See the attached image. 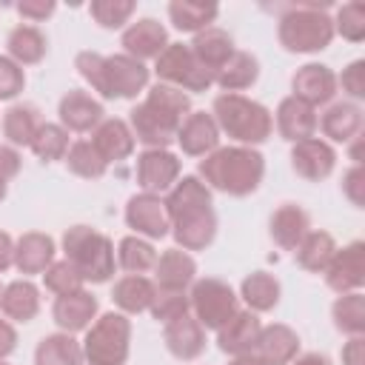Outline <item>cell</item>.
<instances>
[{"instance_id": "obj_35", "label": "cell", "mask_w": 365, "mask_h": 365, "mask_svg": "<svg viewBox=\"0 0 365 365\" xmlns=\"http://www.w3.org/2000/svg\"><path fill=\"white\" fill-rule=\"evenodd\" d=\"M257 77H259V60L251 54V51H234L231 57H228V63L214 74V83L222 88V91H228V94H237V91H242V88H251L254 83H257Z\"/></svg>"}, {"instance_id": "obj_29", "label": "cell", "mask_w": 365, "mask_h": 365, "mask_svg": "<svg viewBox=\"0 0 365 365\" xmlns=\"http://www.w3.org/2000/svg\"><path fill=\"white\" fill-rule=\"evenodd\" d=\"M268 231H271V240H274L282 251H294V248L299 245V240L311 231L308 211L299 208L297 202H285V205H279V208L271 214Z\"/></svg>"}, {"instance_id": "obj_49", "label": "cell", "mask_w": 365, "mask_h": 365, "mask_svg": "<svg viewBox=\"0 0 365 365\" xmlns=\"http://www.w3.org/2000/svg\"><path fill=\"white\" fill-rule=\"evenodd\" d=\"M342 194L351 200V205L356 208L365 205V168L362 165H351L342 174Z\"/></svg>"}, {"instance_id": "obj_18", "label": "cell", "mask_w": 365, "mask_h": 365, "mask_svg": "<svg viewBox=\"0 0 365 365\" xmlns=\"http://www.w3.org/2000/svg\"><path fill=\"white\" fill-rule=\"evenodd\" d=\"M97 311H100V302H97V297L88 294L86 288H80V291H74V294H63V297H57L54 305H51V317H54V322H57V328H60L63 334L86 331V328L94 322Z\"/></svg>"}, {"instance_id": "obj_39", "label": "cell", "mask_w": 365, "mask_h": 365, "mask_svg": "<svg viewBox=\"0 0 365 365\" xmlns=\"http://www.w3.org/2000/svg\"><path fill=\"white\" fill-rule=\"evenodd\" d=\"M331 317H334L336 331H342L345 336H362L365 334V294L362 291L339 294L336 302L331 305Z\"/></svg>"}, {"instance_id": "obj_37", "label": "cell", "mask_w": 365, "mask_h": 365, "mask_svg": "<svg viewBox=\"0 0 365 365\" xmlns=\"http://www.w3.org/2000/svg\"><path fill=\"white\" fill-rule=\"evenodd\" d=\"M34 365H83V345L71 334H48L34 348Z\"/></svg>"}, {"instance_id": "obj_44", "label": "cell", "mask_w": 365, "mask_h": 365, "mask_svg": "<svg viewBox=\"0 0 365 365\" xmlns=\"http://www.w3.org/2000/svg\"><path fill=\"white\" fill-rule=\"evenodd\" d=\"M151 317L157 322H171L182 314H191V305H188V291H171V288H157L154 291V299H151Z\"/></svg>"}, {"instance_id": "obj_48", "label": "cell", "mask_w": 365, "mask_h": 365, "mask_svg": "<svg viewBox=\"0 0 365 365\" xmlns=\"http://www.w3.org/2000/svg\"><path fill=\"white\" fill-rule=\"evenodd\" d=\"M336 86H342V91L351 100H362L365 97V60H354L342 68V74L336 77Z\"/></svg>"}, {"instance_id": "obj_27", "label": "cell", "mask_w": 365, "mask_h": 365, "mask_svg": "<svg viewBox=\"0 0 365 365\" xmlns=\"http://www.w3.org/2000/svg\"><path fill=\"white\" fill-rule=\"evenodd\" d=\"M188 48L211 74H217L228 63V57L237 51L234 48V37L220 26H208V29L197 31L194 40L188 43Z\"/></svg>"}, {"instance_id": "obj_26", "label": "cell", "mask_w": 365, "mask_h": 365, "mask_svg": "<svg viewBox=\"0 0 365 365\" xmlns=\"http://www.w3.org/2000/svg\"><path fill=\"white\" fill-rule=\"evenodd\" d=\"M197 279V262L188 251L182 248H168L157 257L154 262V285L157 288H171V291H185Z\"/></svg>"}, {"instance_id": "obj_38", "label": "cell", "mask_w": 365, "mask_h": 365, "mask_svg": "<svg viewBox=\"0 0 365 365\" xmlns=\"http://www.w3.org/2000/svg\"><path fill=\"white\" fill-rule=\"evenodd\" d=\"M37 128H40V117H37V108L31 103H14L3 114V137L9 140L11 148L31 145Z\"/></svg>"}, {"instance_id": "obj_59", "label": "cell", "mask_w": 365, "mask_h": 365, "mask_svg": "<svg viewBox=\"0 0 365 365\" xmlns=\"http://www.w3.org/2000/svg\"><path fill=\"white\" fill-rule=\"evenodd\" d=\"M0 294H3V285H0Z\"/></svg>"}, {"instance_id": "obj_14", "label": "cell", "mask_w": 365, "mask_h": 365, "mask_svg": "<svg viewBox=\"0 0 365 365\" xmlns=\"http://www.w3.org/2000/svg\"><path fill=\"white\" fill-rule=\"evenodd\" d=\"M120 43H123V54L145 63V60H157L163 54V48L168 46V31L160 20L140 17L123 29Z\"/></svg>"}, {"instance_id": "obj_57", "label": "cell", "mask_w": 365, "mask_h": 365, "mask_svg": "<svg viewBox=\"0 0 365 365\" xmlns=\"http://www.w3.org/2000/svg\"><path fill=\"white\" fill-rule=\"evenodd\" d=\"M6 194H9V182H3V180H0V202L6 200Z\"/></svg>"}, {"instance_id": "obj_51", "label": "cell", "mask_w": 365, "mask_h": 365, "mask_svg": "<svg viewBox=\"0 0 365 365\" xmlns=\"http://www.w3.org/2000/svg\"><path fill=\"white\" fill-rule=\"evenodd\" d=\"M20 151L17 148H11V145H0V180L3 182H9V180H14L17 174H20Z\"/></svg>"}, {"instance_id": "obj_30", "label": "cell", "mask_w": 365, "mask_h": 365, "mask_svg": "<svg viewBox=\"0 0 365 365\" xmlns=\"http://www.w3.org/2000/svg\"><path fill=\"white\" fill-rule=\"evenodd\" d=\"M0 311L6 319L31 322L40 311V288L31 279H14L0 294Z\"/></svg>"}, {"instance_id": "obj_40", "label": "cell", "mask_w": 365, "mask_h": 365, "mask_svg": "<svg viewBox=\"0 0 365 365\" xmlns=\"http://www.w3.org/2000/svg\"><path fill=\"white\" fill-rule=\"evenodd\" d=\"M157 262V251L151 245V240H143L137 234H128L120 240L117 245V265L128 274H145L151 271Z\"/></svg>"}, {"instance_id": "obj_55", "label": "cell", "mask_w": 365, "mask_h": 365, "mask_svg": "<svg viewBox=\"0 0 365 365\" xmlns=\"http://www.w3.org/2000/svg\"><path fill=\"white\" fill-rule=\"evenodd\" d=\"M288 365H331V359L325 354H302V356L291 359Z\"/></svg>"}, {"instance_id": "obj_34", "label": "cell", "mask_w": 365, "mask_h": 365, "mask_svg": "<svg viewBox=\"0 0 365 365\" xmlns=\"http://www.w3.org/2000/svg\"><path fill=\"white\" fill-rule=\"evenodd\" d=\"M240 297L242 302L248 305V311L254 314H265V311H274L279 305V297H282V288H279V279L268 271H254L242 279L240 285Z\"/></svg>"}, {"instance_id": "obj_42", "label": "cell", "mask_w": 365, "mask_h": 365, "mask_svg": "<svg viewBox=\"0 0 365 365\" xmlns=\"http://www.w3.org/2000/svg\"><path fill=\"white\" fill-rule=\"evenodd\" d=\"M37 160L43 163H54V160H63L66 151H68V131L60 125V123H40L31 145Z\"/></svg>"}, {"instance_id": "obj_31", "label": "cell", "mask_w": 365, "mask_h": 365, "mask_svg": "<svg viewBox=\"0 0 365 365\" xmlns=\"http://www.w3.org/2000/svg\"><path fill=\"white\" fill-rule=\"evenodd\" d=\"M154 291H157V285L148 277H143V274H125V277H120L114 282L111 299L120 308V314L128 317V314L148 311L151 308V299H154Z\"/></svg>"}, {"instance_id": "obj_45", "label": "cell", "mask_w": 365, "mask_h": 365, "mask_svg": "<svg viewBox=\"0 0 365 365\" xmlns=\"http://www.w3.org/2000/svg\"><path fill=\"white\" fill-rule=\"evenodd\" d=\"M43 285H46V291H51L54 297H63V294L80 291L86 282H83V277L71 268L68 259H54V262L43 271Z\"/></svg>"}, {"instance_id": "obj_56", "label": "cell", "mask_w": 365, "mask_h": 365, "mask_svg": "<svg viewBox=\"0 0 365 365\" xmlns=\"http://www.w3.org/2000/svg\"><path fill=\"white\" fill-rule=\"evenodd\" d=\"M228 365H265L254 351L251 354H240V356H231V362Z\"/></svg>"}, {"instance_id": "obj_20", "label": "cell", "mask_w": 365, "mask_h": 365, "mask_svg": "<svg viewBox=\"0 0 365 365\" xmlns=\"http://www.w3.org/2000/svg\"><path fill=\"white\" fill-rule=\"evenodd\" d=\"M177 145L188 157H208L214 148H220V128L208 111H191L180 131H177Z\"/></svg>"}, {"instance_id": "obj_3", "label": "cell", "mask_w": 365, "mask_h": 365, "mask_svg": "<svg viewBox=\"0 0 365 365\" xmlns=\"http://www.w3.org/2000/svg\"><path fill=\"white\" fill-rule=\"evenodd\" d=\"M197 177L228 197H248L265 177V157L251 145H220L200 160Z\"/></svg>"}, {"instance_id": "obj_17", "label": "cell", "mask_w": 365, "mask_h": 365, "mask_svg": "<svg viewBox=\"0 0 365 365\" xmlns=\"http://www.w3.org/2000/svg\"><path fill=\"white\" fill-rule=\"evenodd\" d=\"M57 114H60V125L66 131H77V134H86V131H94L106 117L103 111V103L94 100L91 94L80 91V88H71L63 94L60 106H57Z\"/></svg>"}, {"instance_id": "obj_52", "label": "cell", "mask_w": 365, "mask_h": 365, "mask_svg": "<svg viewBox=\"0 0 365 365\" xmlns=\"http://www.w3.org/2000/svg\"><path fill=\"white\" fill-rule=\"evenodd\" d=\"M342 365H365V339L351 336L342 345Z\"/></svg>"}, {"instance_id": "obj_11", "label": "cell", "mask_w": 365, "mask_h": 365, "mask_svg": "<svg viewBox=\"0 0 365 365\" xmlns=\"http://www.w3.org/2000/svg\"><path fill=\"white\" fill-rule=\"evenodd\" d=\"M125 225L143 237V240H163L165 234H171V222L165 214V202L160 194H134L125 202Z\"/></svg>"}, {"instance_id": "obj_47", "label": "cell", "mask_w": 365, "mask_h": 365, "mask_svg": "<svg viewBox=\"0 0 365 365\" xmlns=\"http://www.w3.org/2000/svg\"><path fill=\"white\" fill-rule=\"evenodd\" d=\"M26 86V74L23 68L9 60V57H0V100H14Z\"/></svg>"}, {"instance_id": "obj_6", "label": "cell", "mask_w": 365, "mask_h": 365, "mask_svg": "<svg viewBox=\"0 0 365 365\" xmlns=\"http://www.w3.org/2000/svg\"><path fill=\"white\" fill-rule=\"evenodd\" d=\"M211 117H214L220 134H228L231 140H237V145L254 148V145L265 143L274 131L271 111L245 94H228V91L217 94Z\"/></svg>"}, {"instance_id": "obj_41", "label": "cell", "mask_w": 365, "mask_h": 365, "mask_svg": "<svg viewBox=\"0 0 365 365\" xmlns=\"http://www.w3.org/2000/svg\"><path fill=\"white\" fill-rule=\"evenodd\" d=\"M63 160H66L68 171L77 174V177H83V180H100L106 174V168H108V163L100 157V151L91 145V140L71 143Z\"/></svg>"}, {"instance_id": "obj_12", "label": "cell", "mask_w": 365, "mask_h": 365, "mask_svg": "<svg viewBox=\"0 0 365 365\" xmlns=\"http://www.w3.org/2000/svg\"><path fill=\"white\" fill-rule=\"evenodd\" d=\"M322 274H325L328 288L336 294L362 291V285H365V242L354 240V242L336 248Z\"/></svg>"}, {"instance_id": "obj_32", "label": "cell", "mask_w": 365, "mask_h": 365, "mask_svg": "<svg viewBox=\"0 0 365 365\" xmlns=\"http://www.w3.org/2000/svg\"><path fill=\"white\" fill-rule=\"evenodd\" d=\"M6 48H9V60H14L20 68L23 66H34L46 57L48 51V40L46 34L31 26V23H20L9 31V40H6Z\"/></svg>"}, {"instance_id": "obj_28", "label": "cell", "mask_w": 365, "mask_h": 365, "mask_svg": "<svg viewBox=\"0 0 365 365\" xmlns=\"http://www.w3.org/2000/svg\"><path fill=\"white\" fill-rule=\"evenodd\" d=\"M317 128H322L328 143H351L356 134H362V108L348 100L331 103L317 120Z\"/></svg>"}, {"instance_id": "obj_24", "label": "cell", "mask_w": 365, "mask_h": 365, "mask_svg": "<svg viewBox=\"0 0 365 365\" xmlns=\"http://www.w3.org/2000/svg\"><path fill=\"white\" fill-rule=\"evenodd\" d=\"M134 134L125 120L120 117H106L94 131H91V145L100 151L106 163H120L134 154Z\"/></svg>"}, {"instance_id": "obj_23", "label": "cell", "mask_w": 365, "mask_h": 365, "mask_svg": "<svg viewBox=\"0 0 365 365\" xmlns=\"http://www.w3.org/2000/svg\"><path fill=\"white\" fill-rule=\"evenodd\" d=\"M259 331H262V322L254 311H237L220 331H217V345L222 354H231V356H240V354H251L257 339H259Z\"/></svg>"}, {"instance_id": "obj_36", "label": "cell", "mask_w": 365, "mask_h": 365, "mask_svg": "<svg viewBox=\"0 0 365 365\" xmlns=\"http://www.w3.org/2000/svg\"><path fill=\"white\" fill-rule=\"evenodd\" d=\"M220 14L217 3H202V0H171L168 3V20L174 23L177 31H202L208 26H214Z\"/></svg>"}, {"instance_id": "obj_25", "label": "cell", "mask_w": 365, "mask_h": 365, "mask_svg": "<svg viewBox=\"0 0 365 365\" xmlns=\"http://www.w3.org/2000/svg\"><path fill=\"white\" fill-rule=\"evenodd\" d=\"M54 240L43 231H26L20 240H14V268L26 277L43 274L54 262Z\"/></svg>"}, {"instance_id": "obj_54", "label": "cell", "mask_w": 365, "mask_h": 365, "mask_svg": "<svg viewBox=\"0 0 365 365\" xmlns=\"http://www.w3.org/2000/svg\"><path fill=\"white\" fill-rule=\"evenodd\" d=\"M14 265V240L9 231H0V274Z\"/></svg>"}, {"instance_id": "obj_4", "label": "cell", "mask_w": 365, "mask_h": 365, "mask_svg": "<svg viewBox=\"0 0 365 365\" xmlns=\"http://www.w3.org/2000/svg\"><path fill=\"white\" fill-rule=\"evenodd\" d=\"M74 68L103 100H134L148 86L151 77L145 63L128 54L103 57L97 51H80L74 57Z\"/></svg>"}, {"instance_id": "obj_5", "label": "cell", "mask_w": 365, "mask_h": 365, "mask_svg": "<svg viewBox=\"0 0 365 365\" xmlns=\"http://www.w3.org/2000/svg\"><path fill=\"white\" fill-rule=\"evenodd\" d=\"M277 40L291 54H314L331 46L334 20L328 3H291L277 20Z\"/></svg>"}, {"instance_id": "obj_22", "label": "cell", "mask_w": 365, "mask_h": 365, "mask_svg": "<svg viewBox=\"0 0 365 365\" xmlns=\"http://www.w3.org/2000/svg\"><path fill=\"white\" fill-rule=\"evenodd\" d=\"M254 354L265 365H288L299 354V334L291 325H285V322L262 325L259 339L254 345Z\"/></svg>"}, {"instance_id": "obj_9", "label": "cell", "mask_w": 365, "mask_h": 365, "mask_svg": "<svg viewBox=\"0 0 365 365\" xmlns=\"http://www.w3.org/2000/svg\"><path fill=\"white\" fill-rule=\"evenodd\" d=\"M188 305L191 317L205 328V331H220L237 311H240V297L234 288L217 277L194 279L188 291Z\"/></svg>"}, {"instance_id": "obj_46", "label": "cell", "mask_w": 365, "mask_h": 365, "mask_svg": "<svg viewBox=\"0 0 365 365\" xmlns=\"http://www.w3.org/2000/svg\"><path fill=\"white\" fill-rule=\"evenodd\" d=\"M334 20V34H342L348 43H362L365 40V6L362 3H345L336 9Z\"/></svg>"}, {"instance_id": "obj_10", "label": "cell", "mask_w": 365, "mask_h": 365, "mask_svg": "<svg viewBox=\"0 0 365 365\" xmlns=\"http://www.w3.org/2000/svg\"><path fill=\"white\" fill-rule=\"evenodd\" d=\"M154 74L160 83L180 91H208L214 86V74L191 54L188 43H168L154 60Z\"/></svg>"}, {"instance_id": "obj_58", "label": "cell", "mask_w": 365, "mask_h": 365, "mask_svg": "<svg viewBox=\"0 0 365 365\" xmlns=\"http://www.w3.org/2000/svg\"><path fill=\"white\" fill-rule=\"evenodd\" d=\"M0 365H9V362H6V359H0Z\"/></svg>"}, {"instance_id": "obj_33", "label": "cell", "mask_w": 365, "mask_h": 365, "mask_svg": "<svg viewBox=\"0 0 365 365\" xmlns=\"http://www.w3.org/2000/svg\"><path fill=\"white\" fill-rule=\"evenodd\" d=\"M334 251H336L334 234H328V231H322V228H319V231L311 228V231L299 240V245L294 248V257H297V265H299L302 271H308V274H322L325 265L331 262Z\"/></svg>"}, {"instance_id": "obj_8", "label": "cell", "mask_w": 365, "mask_h": 365, "mask_svg": "<svg viewBox=\"0 0 365 365\" xmlns=\"http://www.w3.org/2000/svg\"><path fill=\"white\" fill-rule=\"evenodd\" d=\"M80 345L88 365H125L131 351V319L120 311L100 314L86 328V339Z\"/></svg>"}, {"instance_id": "obj_16", "label": "cell", "mask_w": 365, "mask_h": 365, "mask_svg": "<svg viewBox=\"0 0 365 365\" xmlns=\"http://www.w3.org/2000/svg\"><path fill=\"white\" fill-rule=\"evenodd\" d=\"M291 88H294L297 100H302L311 108H317V106H325V103L334 100V94H336V74L325 63H305V66H299L294 71Z\"/></svg>"}, {"instance_id": "obj_15", "label": "cell", "mask_w": 365, "mask_h": 365, "mask_svg": "<svg viewBox=\"0 0 365 365\" xmlns=\"http://www.w3.org/2000/svg\"><path fill=\"white\" fill-rule=\"evenodd\" d=\"M334 165H336V151L328 140L308 137V140L291 145V168L297 171V177H302L308 182H319V180L331 177Z\"/></svg>"}, {"instance_id": "obj_1", "label": "cell", "mask_w": 365, "mask_h": 365, "mask_svg": "<svg viewBox=\"0 0 365 365\" xmlns=\"http://www.w3.org/2000/svg\"><path fill=\"white\" fill-rule=\"evenodd\" d=\"M165 214L171 222V237L182 251H205L217 237V214L211 202V188L197 177L185 174L168 191Z\"/></svg>"}, {"instance_id": "obj_2", "label": "cell", "mask_w": 365, "mask_h": 365, "mask_svg": "<svg viewBox=\"0 0 365 365\" xmlns=\"http://www.w3.org/2000/svg\"><path fill=\"white\" fill-rule=\"evenodd\" d=\"M188 114H191V97L174 86L157 83L148 88L145 100L128 111L125 123L134 140L143 143L145 148H168Z\"/></svg>"}, {"instance_id": "obj_21", "label": "cell", "mask_w": 365, "mask_h": 365, "mask_svg": "<svg viewBox=\"0 0 365 365\" xmlns=\"http://www.w3.org/2000/svg\"><path fill=\"white\" fill-rule=\"evenodd\" d=\"M274 120H277L279 137L294 145V143H302V140L314 137L319 117H317V108H311L308 103H302V100H297L294 94H288V97L279 100Z\"/></svg>"}, {"instance_id": "obj_19", "label": "cell", "mask_w": 365, "mask_h": 365, "mask_svg": "<svg viewBox=\"0 0 365 365\" xmlns=\"http://www.w3.org/2000/svg\"><path fill=\"white\" fill-rule=\"evenodd\" d=\"M163 342L174 359L191 362L205 351V328L191 314H182L163 325Z\"/></svg>"}, {"instance_id": "obj_7", "label": "cell", "mask_w": 365, "mask_h": 365, "mask_svg": "<svg viewBox=\"0 0 365 365\" xmlns=\"http://www.w3.org/2000/svg\"><path fill=\"white\" fill-rule=\"evenodd\" d=\"M63 254L71 268L83 277V282H108L114 274V242L91 228V225H71L63 234Z\"/></svg>"}, {"instance_id": "obj_53", "label": "cell", "mask_w": 365, "mask_h": 365, "mask_svg": "<svg viewBox=\"0 0 365 365\" xmlns=\"http://www.w3.org/2000/svg\"><path fill=\"white\" fill-rule=\"evenodd\" d=\"M14 348H17V331L6 317H0V359H6Z\"/></svg>"}, {"instance_id": "obj_13", "label": "cell", "mask_w": 365, "mask_h": 365, "mask_svg": "<svg viewBox=\"0 0 365 365\" xmlns=\"http://www.w3.org/2000/svg\"><path fill=\"white\" fill-rule=\"evenodd\" d=\"M137 185L145 194H168L174 182L180 180V157L171 154L168 148H145L137 157Z\"/></svg>"}, {"instance_id": "obj_50", "label": "cell", "mask_w": 365, "mask_h": 365, "mask_svg": "<svg viewBox=\"0 0 365 365\" xmlns=\"http://www.w3.org/2000/svg\"><path fill=\"white\" fill-rule=\"evenodd\" d=\"M54 9H57L54 0H20L17 3V14L23 20H31V26L40 23V20H46V17H51Z\"/></svg>"}, {"instance_id": "obj_43", "label": "cell", "mask_w": 365, "mask_h": 365, "mask_svg": "<svg viewBox=\"0 0 365 365\" xmlns=\"http://www.w3.org/2000/svg\"><path fill=\"white\" fill-rule=\"evenodd\" d=\"M134 9H137L134 0H91L88 6L94 23L103 29H123L131 20Z\"/></svg>"}]
</instances>
